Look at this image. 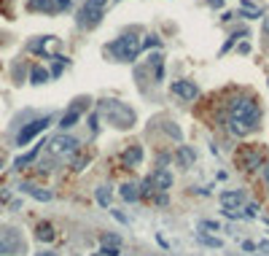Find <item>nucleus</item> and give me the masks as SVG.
<instances>
[{
    "label": "nucleus",
    "instance_id": "obj_35",
    "mask_svg": "<svg viewBox=\"0 0 269 256\" xmlns=\"http://www.w3.org/2000/svg\"><path fill=\"white\" fill-rule=\"evenodd\" d=\"M54 3L60 6V8H67V6H70V0H54Z\"/></svg>",
    "mask_w": 269,
    "mask_h": 256
},
{
    "label": "nucleus",
    "instance_id": "obj_17",
    "mask_svg": "<svg viewBox=\"0 0 269 256\" xmlns=\"http://www.w3.org/2000/svg\"><path fill=\"white\" fill-rule=\"evenodd\" d=\"M178 162H180V167H191L194 165V151L189 146H180L178 148Z\"/></svg>",
    "mask_w": 269,
    "mask_h": 256
},
{
    "label": "nucleus",
    "instance_id": "obj_10",
    "mask_svg": "<svg viewBox=\"0 0 269 256\" xmlns=\"http://www.w3.org/2000/svg\"><path fill=\"white\" fill-rule=\"evenodd\" d=\"M170 89H172V94H178V97H183V100H197L199 97V87L194 81H172Z\"/></svg>",
    "mask_w": 269,
    "mask_h": 256
},
{
    "label": "nucleus",
    "instance_id": "obj_5",
    "mask_svg": "<svg viewBox=\"0 0 269 256\" xmlns=\"http://www.w3.org/2000/svg\"><path fill=\"white\" fill-rule=\"evenodd\" d=\"M105 6H108V0H84L78 24H81V27H94V24H100V19H102V14H105Z\"/></svg>",
    "mask_w": 269,
    "mask_h": 256
},
{
    "label": "nucleus",
    "instance_id": "obj_20",
    "mask_svg": "<svg viewBox=\"0 0 269 256\" xmlns=\"http://www.w3.org/2000/svg\"><path fill=\"white\" fill-rule=\"evenodd\" d=\"M41 146H43V143H38V146H35L33 151H30V154H24V157H16V162H14V167H16V170H22V167H24L27 162H33V159L38 157V151H41Z\"/></svg>",
    "mask_w": 269,
    "mask_h": 256
},
{
    "label": "nucleus",
    "instance_id": "obj_16",
    "mask_svg": "<svg viewBox=\"0 0 269 256\" xmlns=\"http://www.w3.org/2000/svg\"><path fill=\"white\" fill-rule=\"evenodd\" d=\"M119 194H121V200H127V202L140 200V189H138V184H124V186L119 189Z\"/></svg>",
    "mask_w": 269,
    "mask_h": 256
},
{
    "label": "nucleus",
    "instance_id": "obj_7",
    "mask_svg": "<svg viewBox=\"0 0 269 256\" xmlns=\"http://www.w3.org/2000/svg\"><path fill=\"white\" fill-rule=\"evenodd\" d=\"M146 181L151 186V192H170V189H172V173L165 170V167H159V170H153Z\"/></svg>",
    "mask_w": 269,
    "mask_h": 256
},
{
    "label": "nucleus",
    "instance_id": "obj_29",
    "mask_svg": "<svg viewBox=\"0 0 269 256\" xmlns=\"http://www.w3.org/2000/svg\"><path fill=\"white\" fill-rule=\"evenodd\" d=\"M86 162H89V159H86V157H78V159H75V162H73V170H84V165Z\"/></svg>",
    "mask_w": 269,
    "mask_h": 256
},
{
    "label": "nucleus",
    "instance_id": "obj_31",
    "mask_svg": "<svg viewBox=\"0 0 269 256\" xmlns=\"http://www.w3.org/2000/svg\"><path fill=\"white\" fill-rule=\"evenodd\" d=\"M256 251H264V253H269V240H261L256 245Z\"/></svg>",
    "mask_w": 269,
    "mask_h": 256
},
{
    "label": "nucleus",
    "instance_id": "obj_4",
    "mask_svg": "<svg viewBox=\"0 0 269 256\" xmlns=\"http://www.w3.org/2000/svg\"><path fill=\"white\" fill-rule=\"evenodd\" d=\"M27 243L16 226H0V256H22Z\"/></svg>",
    "mask_w": 269,
    "mask_h": 256
},
{
    "label": "nucleus",
    "instance_id": "obj_37",
    "mask_svg": "<svg viewBox=\"0 0 269 256\" xmlns=\"http://www.w3.org/2000/svg\"><path fill=\"white\" fill-rule=\"evenodd\" d=\"M35 256H57L54 251H41V253H35Z\"/></svg>",
    "mask_w": 269,
    "mask_h": 256
},
{
    "label": "nucleus",
    "instance_id": "obj_25",
    "mask_svg": "<svg viewBox=\"0 0 269 256\" xmlns=\"http://www.w3.org/2000/svg\"><path fill=\"white\" fill-rule=\"evenodd\" d=\"M197 240L202 245H210V248H221V240L218 238H205V235H197Z\"/></svg>",
    "mask_w": 269,
    "mask_h": 256
},
{
    "label": "nucleus",
    "instance_id": "obj_22",
    "mask_svg": "<svg viewBox=\"0 0 269 256\" xmlns=\"http://www.w3.org/2000/svg\"><path fill=\"white\" fill-rule=\"evenodd\" d=\"M261 14H264V11H261V8H256L253 3H248V0L243 3V16H248V19H258Z\"/></svg>",
    "mask_w": 269,
    "mask_h": 256
},
{
    "label": "nucleus",
    "instance_id": "obj_21",
    "mask_svg": "<svg viewBox=\"0 0 269 256\" xmlns=\"http://www.w3.org/2000/svg\"><path fill=\"white\" fill-rule=\"evenodd\" d=\"M30 79H33V84H46V81H49V70H46V68H41V65H38V68H33Z\"/></svg>",
    "mask_w": 269,
    "mask_h": 256
},
{
    "label": "nucleus",
    "instance_id": "obj_1",
    "mask_svg": "<svg viewBox=\"0 0 269 256\" xmlns=\"http://www.w3.org/2000/svg\"><path fill=\"white\" fill-rule=\"evenodd\" d=\"M258 121H261V106L253 94H239L229 103V130H232V135L237 138L251 135L258 130Z\"/></svg>",
    "mask_w": 269,
    "mask_h": 256
},
{
    "label": "nucleus",
    "instance_id": "obj_14",
    "mask_svg": "<svg viewBox=\"0 0 269 256\" xmlns=\"http://www.w3.org/2000/svg\"><path fill=\"white\" fill-rule=\"evenodd\" d=\"M19 189H22V192L24 194H30V197H35V200H41V202H49L51 200V192H49V189H41V186H33V184H22V186H19Z\"/></svg>",
    "mask_w": 269,
    "mask_h": 256
},
{
    "label": "nucleus",
    "instance_id": "obj_36",
    "mask_svg": "<svg viewBox=\"0 0 269 256\" xmlns=\"http://www.w3.org/2000/svg\"><path fill=\"white\" fill-rule=\"evenodd\" d=\"M207 3L213 6V8H221V6H224V0H207Z\"/></svg>",
    "mask_w": 269,
    "mask_h": 256
},
{
    "label": "nucleus",
    "instance_id": "obj_19",
    "mask_svg": "<svg viewBox=\"0 0 269 256\" xmlns=\"http://www.w3.org/2000/svg\"><path fill=\"white\" fill-rule=\"evenodd\" d=\"M51 41H57L54 35H43V38H38V41H30V52H43L46 54V46H49Z\"/></svg>",
    "mask_w": 269,
    "mask_h": 256
},
{
    "label": "nucleus",
    "instance_id": "obj_8",
    "mask_svg": "<svg viewBox=\"0 0 269 256\" xmlns=\"http://www.w3.org/2000/svg\"><path fill=\"white\" fill-rule=\"evenodd\" d=\"M86 103L89 100H75L70 108H67L65 113H62V119H60V130L65 132V130H70L75 121H78L81 116H84V111H86Z\"/></svg>",
    "mask_w": 269,
    "mask_h": 256
},
{
    "label": "nucleus",
    "instance_id": "obj_33",
    "mask_svg": "<svg viewBox=\"0 0 269 256\" xmlns=\"http://www.w3.org/2000/svg\"><path fill=\"white\" fill-rule=\"evenodd\" d=\"M258 213V208L256 205H248V211H245V216H256Z\"/></svg>",
    "mask_w": 269,
    "mask_h": 256
},
{
    "label": "nucleus",
    "instance_id": "obj_6",
    "mask_svg": "<svg viewBox=\"0 0 269 256\" xmlns=\"http://www.w3.org/2000/svg\"><path fill=\"white\" fill-rule=\"evenodd\" d=\"M49 124H51V116H43V119H35V121H30V124H24L22 130H19V135H16V146H27L35 135H41Z\"/></svg>",
    "mask_w": 269,
    "mask_h": 256
},
{
    "label": "nucleus",
    "instance_id": "obj_13",
    "mask_svg": "<svg viewBox=\"0 0 269 256\" xmlns=\"http://www.w3.org/2000/svg\"><path fill=\"white\" fill-rule=\"evenodd\" d=\"M121 162H124V167H138L143 162V148L140 146H129L121 154Z\"/></svg>",
    "mask_w": 269,
    "mask_h": 256
},
{
    "label": "nucleus",
    "instance_id": "obj_34",
    "mask_svg": "<svg viewBox=\"0 0 269 256\" xmlns=\"http://www.w3.org/2000/svg\"><path fill=\"white\" fill-rule=\"evenodd\" d=\"M113 216H116V219H119L121 224H127V216H124V213H119V211H113Z\"/></svg>",
    "mask_w": 269,
    "mask_h": 256
},
{
    "label": "nucleus",
    "instance_id": "obj_39",
    "mask_svg": "<svg viewBox=\"0 0 269 256\" xmlns=\"http://www.w3.org/2000/svg\"><path fill=\"white\" fill-rule=\"evenodd\" d=\"M0 167H3V154H0Z\"/></svg>",
    "mask_w": 269,
    "mask_h": 256
},
{
    "label": "nucleus",
    "instance_id": "obj_12",
    "mask_svg": "<svg viewBox=\"0 0 269 256\" xmlns=\"http://www.w3.org/2000/svg\"><path fill=\"white\" fill-rule=\"evenodd\" d=\"M245 202V194L239 192H234V189H229V192H221V205H224V211H234V208H239Z\"/></svg>",
    "mask_w": 269,
    "mask_h": 256
},
{
    "label": "nucleus",
    "instance_id": "obj_24",
    "mask_svg": "<svg viewBox=\"0 0 269 256\" xmlns=\"http://www.w3.org/2000/svg\"><path fill=\"white\" fill-rule=\"evenodd\" d=\"M97 202L102 208H108V202H111V186H100L97 189Z\"/></svg>",
    "mask_w": 269,
    "mask_h": 256
},
{
    "label": "nucleus",
    "instance_id": "obj_38",
    "mask_svg": "<svg viewBox=\"0 0 269 256\" xmlns=\"http://www.w3.org/2000/svg\"><path fill=\"white\" fill-rule=\"evenodd\" d=\"M264 175H266V184H269V165L264 167Z\"/></svg>",
    "mask_w": 269,
    "mask_h": 256
},
{
    "label": "nucleus",
    "instance_id": "obj_9",
    "mask_svg": "<svg viewBox=\"0 0 269 256\" xmlns=\"http://www.w3.org/2000/svg\"><path fill=\"white\" fill-rule=\"evenodd\" d=\"M78 148V140H75L73 135H57L51 143H49V151L51 154H57V157H62V154H73V151Z\"/></svg>",
    "mask_w": 269,
    "mask_h": 256
},
{
    "label": "nucleus",
    "instance_id": "obj_11",
    "mask_svg": "<svg viewBox=\"0 0 269 256\" xmlns=\"http://www.w3.org/2000/svg\"><path fill=\"white\" fill-rule=\"evenodd\" d=\"M239 162H243L245 170H258V167L264 165V154L258 148H245L243 157H239Z\"/></svg>",
    "mask_w": 269,
    "mask_h": 256
},
{
    "label": "nucleus",
    "instance_id": "obj_15",
    "mask_svg": "<svg viewBox=\"0 0 269 256\" xmlns=\"http://www.w3.org/2000/svg\"><path fill=\"white\" fill-rule=\"evenodd\" d=\"M35 238L41 243H51L57 238V232H54V226L49 221H41V224H38V229H35Z\"/></svg>",
    "mask_w": 269,
    "mask_h": 256
},
{
    "label": "nucleus",
    "instance_id": "obj_26",
    "mask_svg": "<svg viewBox=\"0 0 269 256\" xmlns=\"http://www.w3.org/2000/svg\"><path fill=\"white\" fill-rule=\"evenodd\" d=\"M102 243H105V248H108V245H111V248H116L119 238H113V235H102Z\"/></svg>",
    "mask_w": 269,
    "mask_h": 256
},
{
    "label": "nucleus",
    "instance_id": "obj_18",
    "mask_svg": "<svg viewBox=\"0 0 269 256\" xmlns=\"http://www.w3.org/2000/svg\"><path fill=\"white\" fill-rule=\"evenodd\" d=\"M151 65H153V79L162 81L165 79V62H162V54H151Z\"/></svg>",
    "mask_w": 269,
    "mask_h": 256
},
{
    "label": "nucleus",
    "instance_id": "obj_2",
    "mask_svg": "<svg viewBox=\"0 0 269 256\" xmlns=\"http://www.w3.org/2000/svg\"><path fill=\"white\" fill-rule=\"evenodd\" d=\"M100 113L105 119H108V124L113 127H119V130H129L134 127V111L129 106H124L121 100H102L100 103Z\"/></svg>",
    "mask_w": 269,
    "mask_h": 256
},
{
    "label": "nucleus",
    "instance_id": "obj_28",
    "mask_svg": "<svg viewBox=\"0 0 269 256\" xmlns=\"http://www.w3.org/2000/svg\"><path fill=\"white\" fill-rule=\"evenodd\" d=\"M94 256H119V251L116 248H102V251H97Z\"/></svg>",
    "mask_w": 269,
    "mask_h": 256
},
{
    "label": "nucleus",
    "instance_id": "obj_32",
    "mask_svg": "<svg viewBox=\"0 0 269 256\" xmlns=\"http://www.w3.org/2000/svg\"><path fill=\"white\" fill-rule=\"evenodd\" d=\"M243 248H245V251H256V243H251V240H245V243H243Z\"/></svg>",
    "mask_w": 269,
    "mask_h": 256
},
{
    "label": "nucleus",
    "instance_id": "obj_3",
    "mask_svg": "<svg viewBox=\"0 0 269 256\" xmlns=\"http://www.w3.org/2000/svg\"><path fill=\"white\" fill-rule=\"evenodd\" d=\"M140 49H143V46H140V38H138V35H132V33H129V35L116 38L113 43H108V52L116 57L119 62H132L134 57L140 54Z\"/></svg>",
    "mask_w": 269,
    "mask_h": 256
},
{
    "label": "nucleus",
    "instance_id": "obj_30",
    "mask_svg": "<svg viewBox=\"0 0 269 256\" xmlns=\"http://www.w3.org/2000/svg\"><path fill=\"white\" fill-rule=\"evenodd\" d=\"M140 46H146V49H151V46H159V38H156V35H151L148 41H146V43H140Z\"/></svg>",
    "mask_w": 269,
    "mask_h": 256
},
{
    "label": "nucleus",
    "instance_id": "obj_23",
    "mask_svg": "<svg viewBox=\"0 0 269 256\" xmlns=\"http://www.w3.org/2000/svg\"><path fill=\"white\" fill-rule=\"evenodd\" d=\"M30 8H35V11H54V3L51 0H30Z\"/></svg>",
    "mask_w": 269,
    "mask_h": 256
},
{
    "label": "nucleus",
    "instance_id": "obj_27",
    "mask_svg": "<svg viewBox=\"0 0 269 256\" xmlns=\"http://www.w3.org/2000/svg\"><path fill=\"white\" fill-rule=\"evenodd\" d=\"M199 229H216V232H218L221 224H218V221H199Z\"/></svg>",
    "mask_w": 269,
    "mask_h": 256
}]
</instances>
